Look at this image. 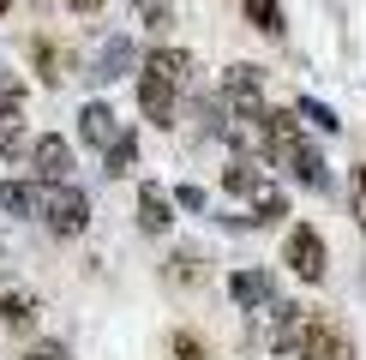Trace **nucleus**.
<instances>
[{
    "mask_svg": "<svg viewBox=\"0 0 366 360\" xmlns=\"http://www.w3.org/2000/svg\"><path fill=\"white\" fill-rule=\"evenodd\" d=\"M174 204L180 199H169L157 180H144V186H139V229L144 234H169L174 229Z\"/></svg>",
    "mask_w": 366,
    "mask_h": 360,
    "instance_id": "9b49d317",
    "label": "nucleus"
},
{
    "mask_svg": "<svg viewBox=\"0 0 366 360\" xmlns=\"http://www.w3.org/2000/svg\"><path fill=\"white\" fill-rule=\"evenodd\" d=\"M42 186V180H36ZM30 186V180H0V216L24 222V216H42V192Z\"/></svg>",
    "mask_w": 366,
    "mask_h": 360,
    "instance_id": "f8f14e48",
    "label": "nucleus"
},
{
    "mask_svg": "<svg viewBox=\"0 0 366 360\" xmlns=\"http://www.w3.org/2000/svg\"><path fill=\"white\" fill-rule=\"evenodd\" d=\"M348 199H355V222L366 229V169H355V186H348Z\"/></svg>",
    "mask_w": 366,
    "mask_h": 360,
    "instance_id": "4be33fe9",
    "label": "nucleus"
},
{
    "mask_svg": "<svg viewBox=\"0 0 366 360\" xmlns=\"http://www.w3.org/2000/svg\"><path fill=\"white\" fill-rule=\"evenodd\" d=\"M270 349L282 360H355V336L342 330L337 312L318 306H277L270 312Z\"/></svg>",
    "mask_w": 366,
    "mask_h": 360,
    "instance_id": "f257e3e1",
    "label": "nucleus"
},
{
    "mask_svg": "<svg viewBox=\"0 0 366 360\" xmlns=\"http://www.w3.org/2000/svg\"><path fill=\"white\" fill-rule=\"evenodd\" d=\"M240 12H247V24L258 36H282L288 19H282V0H240Z\"/></svg>",
    "mask_w": 366,
    "mask_h": 360,
    "instance_id": "2eb2a0df",
    "label": "nucleus"
},
{
    "mask_svg": "<svg viewBox=\"0 0 366 360\" xmlns=\"http://www.w3.org/2000/svg\"><path fill=\"white\" fill-rule=\"evenodd\" d=\"M169 276L180 282V289H192V282L204 276V270H198V252H174V259H169Z\"/></svg>",
    "mask_w": 366,
    "mask_h": 360,
    "instance_id": "aec40b11",
    "label": "nucleus"
},
{
    "mask_svg": "<svg viewBox=\"0 0 366 360\" xmlns=\"http://www.w3.org/2000/svg\"><path fill=\"white\" fill-rule=\"evenodd\" d=\"M30 174L49 186V180H66L72 174V144L60 139V132H42L36 139V150H30Z\"/></svg>",
    "mask_w": 366,
    "mask_h": 360,
    "instance_id": "1a4fd4ad",
    "label": "nucleus"
},
{
    "mask_svg": "<svg viewBox=\"0 0 366 360\" xmlns=\"http://www.w3.org/2000/svg\"><path fill=\"white\" fill-rule=\"evenodd\" d=\"M30 150H36V139L24 126V109H0V162H19Z\"/></svg>",
    "mask_w": 366,
    "mask_h": 360,
    "instance_id": "ddd939ff",
    "label": "nucleus"
},
{
    "mask_svg": "<svg viewBox=\"0 0 366 360\" xmlns=\"http://www.w3.org/2000/svg\"><path fill=\"white\" fill-rule=\"evenodd\" d=\"M42 222H49V234H60V240H79L90 229V192L72 186V180H49V186H42Z\"/></svg>",
    "mask_w": 366,
    "mask_h": 360,
    "instance_id": "f03ea898",
    "label": "nucleus"
},
{
    "mask_svg": "<svg viewBox=\"0 0 366 360\" xmlns=\"http://www.w3.org/2000/svg\"><path fill=\"white\" fill-rule=\"evenodd\" d=\"M0 12H12V0H0Z\"/></svg>",
    "mask_w": 366,
    "mask_h": 360,
    "instance_id": "a878e982",
    "label": "nucleus"
},
{
    "mask_svg": "<svg viewBox=\"0 0 366 360\" xmlns=\"http://www.w3.org/2000/svg\"><path fill=\"white\" fill-rule=\"evenodd\" d=\"M300 120H312L318 132H342V120L330 114V109H325V102H318V96H300Z\"/></svg>",
    "mask_w": 366,
    "mask_h": 360,
    "instance_id": "6ab92c4d",
    "label": "nucleus"
},
{
    "mask_svg": "<svg viewBox=\"0 0 366 360\" xmlns=\"http://www.w3.org/2000/svg\"><path fill=\"white\" fill-rule=\"evenodd\" d=\"M174 199H180V210H204V186H180Z\"/></svg>",
    "mask_w": 366,
    "mask_h": 360,
    "instance_id": "b1692460",
    "label": "nucleus"
},
{
    "mask_svg": "<svg viewBox=\"0 0 366 360\" xmlns=\"http://www.w3.org/2000/svg\"><path fill=\"white\" fill-rule=\"evenodd\" d=\"M282 264L295 270L300 282H325V276H330L325 234H318V229H307V222H300V229H288V234H282Z\"/></svg>",
    "mask_w": 366,
    "mask_h": 360,
    "instance_id": "20e7f679",
    "label": "nucleus"
},
{
    "mask_svg": "<svg viewBox=\"0 0 366 360\" xmlns=\"http://www.w3.org/2000/svg\"><path fill=\"white\" fill-rule=\"evenodd\" d=\"M66 6H72V12H84V19H90V12H102V0H66Z\"/></svg>",
    "mask_w": 366,
    "mask_h": 360,
    "instance_id": "393cba45",
    "label": "nucleus"
},
{
    "mask_svg": "<svg viewBox=\"0 0 366 360\" xmlns=\"http://www.w3.org/2000/svg\"><path fill=\"white\" fill-rule=\"evenodd\" d=\"M180 90H187V84H180L174 72H162L157 60H144V66H139V114H144L157 132L174 126V102H180Z\"/></svg>",
    "mask_w": 366,
    "mask_h": 360,
    "instance_id": "7ed1b4c3",
    "label": "nucleus"
},
{
    "mask_svg": "<svg viewBox=\"0 0 366 360\" xmlns=\"http://www.w3.org/2000/svg\"><path fill=\"white\" fill-rule=\"evenodd\" d=\"M0 109H24V84L12 72H0Z\"/></svg>",
    "mask_w": 366,
    "mask_h": 360,
    "instance_id": "412c9836",
    "label": "nucleus"
},
{
    "mask_svg": "<svg viewBox=\"0 0 366 360\" xmlns=\"http://www.w3.org/2000/svg\"><path fill=\"white\" fill-rule=\"evenodd\" d=\"M222 109L228 114H264V79H258V66H228L222 72Z\"/></svg>",
    "mask_w": 366,
    "mask_h": 360,
    "instance_id": "423d86ee",
    "label": "nucleus"
},
{
    "mask_svg": "<svg viewBox=\"0 0 366 360\" xmlns=\"http://www.w3.org/2000/svg\"><path fill=\"white\" fill-rule=\"evenodd\" d=\"M169 360H210V342L198 330H174L169 336Z\"/></svg>",
    "mask_w": 366,
    "mask_h": 360,
    "instance_id": "f3484780",
    "label": "nucleus"
},
{
    "mask_svg": "<svg viewBox=\"0 0 366 360\" xmlns=\"http://www.w3.org/2000/svg\"><path fill=\"white\" fill-rule=\"evenodd\" d=\"M307 150V132H300V109H270L264 114V156L277 169H295V156Z\"/></svg>",
    "mask_w": 366,
    "mask_h": 360,
    "instance_id": "39448f33",
    "label": "nucleus"
},
{
    "mask_svg": "<svg viewBox=\"0 0 366 360\" xmlns=\"http://www.w3.org/2000/svg\"><path fill=\"white\" fill-rule=\"evenodd\" d=\"M144 24L162 30V24H169V6H162V0H144Z\"/></svg>",
    "mask_w": 366,
    "mask_h": 360,
    "instance_id": "5701e85b",
    "label": "nucleus"
},
{
    "mask_svg": "<svg viewBox=\"0 0 366 360\" xmlns=\"http://www.w3.org/2000/svg\"><path fill=\"white\" fill-rule=\"evenodd\" d=\"M36 312H42L36 294H30L19 276H0V330H19L24 336V330H36Z\"/></svg>",
    "mask_w": 366,
    "mask_h": 360,
    "instance_id": "6e6552de",
    "label": "nucleus"
},
{
    "mask_svg": "<svg viewBox=\"0 0 366 360\" xmlns=\"http://www.w3.org/2000/svg\"><path fill=\"white\" fill-rule=\"evenodd\" d=\"M288 174H300V180H307L312 192H318V186H330V174H325V156H318L312 144H307V150H300V156H295V169H288Z\"/></svg>",
    "mask_w": 366,
    "mask_h": 360,
    "instance_id": "a211bd4d",
    "label": "nucleus"
},
{
    "mask_svg": "<svg viewBox=\"0 0 366 360\" xmlns=\"http://www.w3.org/2000/svg\"><path fill=\"white\" fill-rule=\"evenodd\" d=\"M132 162H139V132H120V139L102 150V174H132Z\"/></svg>",
    "mask_w": 366,
    "mask_h": 360,
    "instance_id": "dca6fc26",
    "label": "nucleus"
},
{
    "mask_svg": "<svg viewBox=\"0 0 366 360\" xmlns=\"http://www.w3.org/2000/svg\"><path fill=\"white\" fill-rule=\"evenodd\" d=\"M228 294H234L240 312H258V319H270V312L282 306V300H277V282H270L264 270H234V276H228Z\"/></svg>",
    "mask_w": 366,
    "mask_h": 360,
    "instance_id": "0eeeda50",
    "label": "nucleus"
},
{
    "mask_svg": "<svg viewBox=\"0 0 366 360\" xmlns=\"http://www.w3.org/2000/svg\"><path fill=\"white\" fill-rule=\"evenodd\" d=\"M120 132H127V126L114 120V109H109V102H84V109H79V139H84L90 150H97V156H102V150H109V144L120 139Z\"/></svg>",
    "mask_w": 366,
    "mask_h": 360,
    "instance_id": "9d476101",
    "label": "nucleus"
},
{
    "mask_svg": "<svg viewBox=\"0 0 366 360\" xmlns=\"http://www.w3.org/2000/svg\"><path fill=\"white\" fill-rule=\"evenodd\" d=\"M132 66H144V60H139V49H132V42L127 36H114L109 42V49H102L97 54V72H90V79H127V72Z\"/></svg>",
    "mask_w": 366,
    "mask_h": 360,
    "instance_id": "4468645a",
    "label": "nucleus"
}]
</instances>
